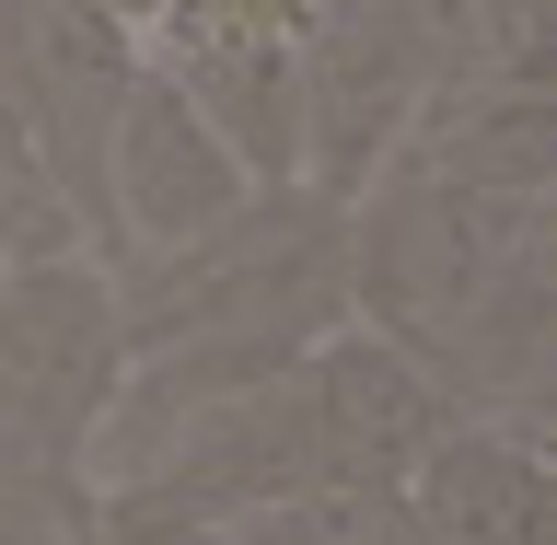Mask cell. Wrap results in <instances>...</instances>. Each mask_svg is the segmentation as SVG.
Instances as JSON below:
<instances>
[{
	"label": "cell",
	"mask_w": 557,
	"mask_h": 545,
	"mask_svg": "<svg viewBox=\"0 0 557 545\" xmlns=\"http://www.w3.org/2000/svg\"><path fill=\"white\" fill-rule=\"evenodd\" d=\"M128 372L116 278L104 256H35L0 268V465L59 499H94V430Z\"/></svg>",
	"instance_id": "cell-2"
},
{
	"label": "cell",
	"mask_w": 557,
	"mask_h": 545,
	"mask_svg": "<svg viewBox=\"0 0 557 545\" xmlns=\"http://www.w3.org/2000/svg\"><path fill=\"white\" fill-rule=\"evenodd\" d=\"M244 198H256V174L233 163V139L139 59V82L116 94V128H104V233H94V256L104 268H139V256L209 233Z\"/></svg>",
	"instance_id": "cell-5"
},
{
	"label": "cell",
	"mask_w": 557,
	"mask_h": 545,
	"mask_svg": "<svg viewBox=\"0 0 557 545\" xmlns=\"http://www.w3.org/2000/svg\"><path fill=\"white\" fill-rule=\"evenodd\" d=\"M407 511L430 545H546L557 522V453H546V418H476L453 407L430 442H418L407 476Z\"/></svg>",
	"instance_id": "cell-7"
},
{
	"label": "cell",
	"mask_w": 557,
	"mask_h": 545,
	"mask_svg": "<svg viewBox=\"0 0 557 545\" xmlns=\"http://www.w3.org/2000/svg\"><path fill=\"white\" fill-rule=\"evenodd\" d=\"M348 313L395 337L453 407L546 418L557 383V198H476L383 163L348 198Z\"/></svg>",
	"instance_id": "cell-1"
},
{
	"label": "cell",
	"mask_w": 557,
	"mask_h": 545,
	"mask_svg": "<svg viewBox=\"0 0 557 545\" xmlns=\"http://www.w3.org/2000/svg\"><path fill=\"white\" fill-rule=\"evenodd\" d=\"M139 82V35L82 12V0H0V104L47 151L59 198L82 209V244L104 233V128Z\"/></svg>",
	"instance_id": "cell-4"
},
{
	"label": "cell",
	"mask_w": 557,
	"mask_h": 545,
	"mask_svg": "<svg viewBox=\"0 0 557 545\" xmlns=\"http://www.w3.org/2000/svg\"><path fill=\"white\" fill-rule=\"evenodd\" d=\"M35 256H94V244H82V209L59 198L47 151L24 139V116L0 104V268H35Z\"/></svg>",
	"instance_id": "cell-10"
},
{
	"label": "cell",
	"mask_w": 557,
	"mask_h": 545,
	"mask_svg": "<svg viewBox=\"0 0 557 545\" xmlns=\"http://www.w3.org/2000/svg\"><path fill=\"white\" fill-rule=\"evenodd\" d=\"M82 545H256V534L244 522H116V511H94Z\"/></svg>",
	"instance_id": "cell-12"
},
{
	"label": "cell",
	"mask_w": 557,
	"mask_h": 545,
	"mask_svg": "<svg viewBox=\"0 0 557 545\" xmlns=\"http://www.w3.org/2000/svg\"><path fill=\"white\" fill-rule=\"evenodd\" d=\"M395 163L476 186V198H557V94L546 82H430Z\"/></svg>",
	"instance_id": "cell-8"
},
{
	"label": "cell",
	"mask_w": 557,
	"mask_h": 545,
	"mask_svg": "<svg viewBox=\"0 0 557 545\" xmlns=\"http://www.w3.org/2000/svg\"><path fill=\"white\" fill-rule=\"evenodd\" d=\"M290 407H302L313 487H395L418 465V442L453 418V395L418 372L395 337H372L360 313H337V325L302 337V360H290Z\"/></svg>",
	"instance_id": "cell-6"
},
{
	"label": "cell",
	"mask_w": 557,
	"mask_h": 545,
	"mask_svg": "<svg viewBox=\"0 0 557 545\" xmlns=\"http://www.w3.org/2000/svg\"><path fill=\"white\" fill-rule=\"evenodd\" d=\"M290 94H302V186L360 198L430 94L407 0H313L302 47H290Z\"/></svg>",
	"instance_id": "cell-3"
},
{
	"label": "cell",
	"mask_w": 557,
	"mask_h": 545,
	"mask_svg": "<svg viewBox=\"0 0 557 545\" xmlns=\"http://www.w3.org/2000/svg\"><path fill=\"white\" fill-rule=\"evenodd\" d=\"M82 12H104V24H128V35H139L151 12H163V0H82Z\"/></svg>",
	"instance_id": "cell-13"
},
{
	"label": "cell",
	"mask_w": 557,
	"mask_h": 545,
	"mask_svg": "<svg viewBox=\"0 0 557 545\" xmlns=\"http://www.w3.org/2000/svg\"><path fill=\"white\" fill-rule=\"evenodd\" d=\"M244 534L256 545H430L407 487H290V499H256Z\"/></svg>",
	"instance_id": "cell-9"
},
{
	"label": "cell",
	"mask_w": 557,
	"mask_h": 545,
	"mask_svg": "<svg viewBox=\"0 0 557 545\" xmlns=\"http://www.w3.org/2000/svg\"><path fill=\"white\" fill-rule=\"evenodd\" d=\"M313 0H163L139 24V59H186V47H302Z\"/></svg>",
	"instance_id": "cell-11"
}]
</instances>
